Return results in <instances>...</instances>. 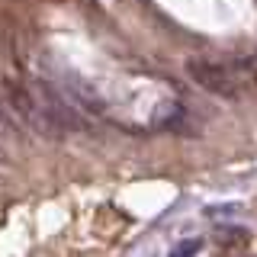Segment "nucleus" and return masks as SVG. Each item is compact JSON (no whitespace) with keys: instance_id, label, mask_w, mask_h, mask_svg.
Masks as SVG:
<instances>
[{"instance_id":"f257e3e1","label":"nucleus","mask_w":257,"mask_h":257,"mask_svg":"<svg viewBox=\"0 0 257 257\" xmlns=\"http://www.w3.org/2000/svg\"><path fill=\"white\" fill-rule=\"evenodd\" d=\"M187 74L193 77V84H199L206 93L225 96V100H238V77L231 74L225 64L212 61V58H190Z\"/></svg>"},{"instance_id":"f03ea898","label":"nucleus","mask_w":257,"mask_h":257,"mask_svg":"<svg viewBox=\"0 0 257 257\" xmlns=\"http://www.w3.org/2000/svg\"><path fill=\"white\" fill-rule=\"evenodd\" d=\"M199 247H203V241H199V238H187V241H180V244L171 251V257H196Z\"/></svg>"},{"instance_id":"7ed1b4c3","label":"nucleus","mask_w":257,"mask_h":257,"mask_svg":"<svg viewBox=\"0 0 257 257\" xmlns=\"http://www.w3.org/2000/svg\"><path fill=\"white\" fill-rule=\"evenodd\" d=\"M0 135H4V139H13V135H16V122L7 116L4 106H0Z\"/></svg>"},{"instance_id":"20e7f679","label":"nucleus","mask_w":257,"mask_h":257,"mask_svg":"<svg viewBox=\"0 0 257 257\" xmlns=\"http://www.w3.org/2000/svg\"><path fill=\"white\" fill-rule=\"evenodd\" d=\"M251 74H254V84H257V61H254V68H251Z\"/></svg>"}]
</instances>
